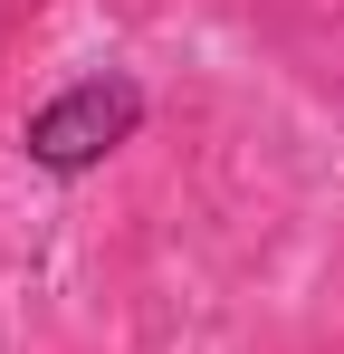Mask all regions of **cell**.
<instances>
[{
    "label": "cell",
    "instance_id": "obj_1",
    "mask_svg": "<svg viewBox=\"0 0 344 354\" xmlns=\"http://www.w3.org/2000/svg\"><path fill=\"white\" fill-rule=\"evenodd\" d=\"M134 124H144V86L106 67V77H77L67 96H48L19 124V144H29L39 173H96L115 144H134Z\"/></svg>",
    "mask_w": 344,
    "mask_h": 354
}]
</instances>
